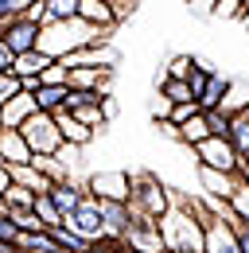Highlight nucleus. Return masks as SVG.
<instances>
[{"label": "nucleus", "mask_w": 249, "mask_h": 253, "mask_svg": "<svg viewBox=\"0 0 249 253\" xmlns=\"http://www.w3.org/2000/svg\"><path fill=\"white\" fill-rule=\"evenodd\" d=\"M105 39H109V28H90L86 20H51L39 28V51L51 59H66V55L105 43Z\"/></svg>", "instance_id": "1"}, {"label": "nucleus", "mask_w": 249, "mask_h": 253, "mask_svg": "<svg viewBox=\"0 0 249 253\" xmlns=\"http://www.w3.org/2000/svg\"><path fill=\"white\" fill-rule=\"evenodd\" d=\"M171 203H175L171 191L164 187L156 175H132V203H128V207H132L136 218H156L160 222L171 211Z\"/></svg>", "instance_id": "2"}, {"label": "nucleus", "mask_w": 249, "mask_h": 253, "mask_svg": "<svg viewBox=\"0 0 249 253\" xmlns=\"http://www.w3.org/2000/svg\"><path fill=\"white\" fill-rule=\"evenodd\" d=\"M24 140H28V148L35 152V156H55L62 148V132H59V121H55V113H35V117H28L24 121Z\"/></svg>", "instance_id": "3"}, {"label": "nucleus", "mask_w": 249, "mask_h": 253, "mask_svg": "<svg viewBox=\"0 0 249 253\" xmlns=\"http://www.w3.org/2000/svg\"><path fill=\"white\" fill-rule=\"evenodd\" d=\"M66 230H74V234H78V238H86L90 246L105 242L109 234H105V218H101V199H97V195H86V199H82V207L66 218Z\"/></svg>", "instance_id": "4"}, {"label": "nucleus", "mask_w": 249, "mask_h": 253, "mask_svg": "<svg viewBox=\"0 0 249 253\" xmlns=\"http://www.w3.org/2000/svg\"><path fill=\"white\" fill-rule=\"evenodd\" d=\"M195 160L203 164V168H214V171H234L238 175V168H242V156H238V148L226 140V136H210V140H203L199 148H191Z\"/></svg>", "instance_id": "5"}, {"label": "nucleus", "mask_w": 249, "mask_h": 253, "mask_svg": "<svg viewBox=\"0 0 249 253\" xmlns=\"http://www.w3.org/2000/svg\"><path fill=\"white\" fill-rule=\"evenodd\" d=\"M86 191L109 203H132V175L124 171H93L86 179Z\"/></svg>", "instance_id": "6"}, {"label": "nucleus", "mask_w": 249, "mask_h": 253, "mask_svg": "<svg viewBox=\"0 0 249 253\" xmlns=\"http://www.w3.org/2000/svg\"><path fill=\"white\" fill-rule=\"evenodd\" d=\"M121 246L128 253H167L164 234H160V222H156V218H136V222H132V230L121 238Z\"/></svg>", "instance_id": "7"}, {"label": "nucleus", "mask_w": 249, "mask_h": 253, "mask_svg": "<svg viewBox=\"0 0 249 253\" xmlns=\"http://www.w3.org/2000/svg\"><path fill=\"white\" fill-rule=\"evenodd\" d=\"M0 39L12 47V55H28V51H39V24H31L24 16H8L4 20V32Z\"/></svg>", "instance_id": "8"}, {"label": "nucleus", "mask_w": 249, "mask_h": 253, "mask_svg": "<svg viewBox=\"0 0 249 253\" xmlns=\"http://www.w3.org/2000/svg\"><path fill=\"white\" fill-rule=\"evenodd\" d=\"M203 253H242V242H238V222H226L210 214L207 218V246Z\"/></svg>", "instance_id": "9"}, {"label": "nucleus", "mask_w": 249, "mask_h": 253, "mask_svg": "<svg viewBox=\"0 0 249 253\" xmlns=\"http://www.w3.org/2000/svg\"><path fill=\"white\" fill-rule=\"evenodd\" d=\"M109 78H113V70H105V66H78V70H70V90H82V94H109Z\"/></svg>", "instance_id": "10"}, {"label": "nucleus", "mask_w": 249, "mask_h": 253, "mask_svg": "<svg viewBox=\"0 0 249 253\" xmlns=\"http://www.w3.org/2000/svg\"><path fill=\"white\" fill-rule=\"evenodd\" d=\"M101 218H105V234H109L113 242H121L124 234L132 230L136 214H132L128 203H109V199H101Z\"/></svg>", "instance_id": "11"}, {"label": "nucleus", "mask_w": 249, "mask_h": 253, "mask_svg": "<svg viewBox=\"0 0 249 253\" xmlns=\"http://www.w3.org/2000/svg\"><path fill=\"white\" fill-rule=\"evenodd\" d=\"M199 187H203V195L207 199H230L234 195V187H238V175L234 171H214V168H203L199 164Z\"/></svg>", "instance_id": "12"}, {"label": "nucleus", "mask_w": 249, "mask_h": 253, "mask_svg": "<svg viewBox=\"0 0 249 253\" xmlns=\"http://www.w3.org/2000/svg\"><path fill=\"white\" fill-rule=\"evenodd\" d=\"M39 113V101H35V94H16L4 109H0V121H4V128H24V121L28 117H35Z\"/></svg>", "instance_id": "13"}, {"label": "nucleus", "mask_w": 249, "mask_h": 253, "mask_svg": "<svg viewBox=\"0 0 249 253\" xmlns=\"http://www.w3.org/2000/svg\"><path fill=\"white\" fill-rule=\"evenodd\" d=\"M55 121H59L62 144H78V148H86V144H90L93 136H97V132H93L90 125H82V121H78V117H74V113H70L66 105H62L59 113H55Z\"/></svg>", "instance_id": "14"}, {"label": "nucleus", "mask_w": 249, "mask_h": 253, "mask_svg": "<svg viewBox=\"0 0 249 253\" xmlns=\"http://www.w3.org/2000/svg\"><path fill=\"white\" fill-rule=\"evenodd\" d=\"M0 156H4V164L12 168V164H31V152L28 140H24V132L20 128H0Z\"/></svg>", "instance_id": "15"}, {"label": "nucleus", "mask_w": 249, "mask_h": 253, "mask_svg": "<svg viewBox=\"0 0 249 253\" xmlns=\"http://www.w3.org/2000/svg\"><path fill=\"white\" fill-rule=\"evenodd\" d=\"M86 195H90V191L82 187V183H74V179H70V183H55V187H51V203L59 207L62 222H66L74 211H78V207H82V199H86Z\"/></svg>", "instance_id": "16"}, {"label": "nucleus", "mask_w": 249, "mask_h": 253, "mask_svg": "<svg viewBox=\"0 0 249 253\" xmlns=\"http://www.w3.org/2000/svg\"><path fill=\"white\" fill-rule=\"evenodd\" d=\"M12 183L35 191V195H51V187H55V183L35 168V164H12Z\"/></svg>", "instance_id": "17"}, {"label": "nucleus", "mask_w": 249, "mask_h": 253, "mask_svg": "<svg viewBox=\"0 0 249 253\" xmlns=\"http://www.w3.org/2000/svg\"><path fill=\"white\" fill-rule=\"evenodd\" d=\"M78 20H86L90 28H109V32L117 28L109 0H82V4H78Z\"/></svg>", "instance_id": "18"}, {"label": "nucleus", "mask_w": 249, "mask_h": 253, "mask_svg": "<svg viewBox=\"0 0 249 253\" xmlns=\"http://www.w3.org/2000/svg\"><path fill=\"white\" fill-rule=\"evenodd\" d=\"M51 63H55L51 55H43V51H28V55H16L12 74H16V78H39V74H43Z\"/></svg>", "instance_id": "19"}, {"label": "nucleus", "mask_w": 249, "mask_h": 253, "mask_svg": "<svg viewBox=\"0 0 249 253\" xmlns=\"http://www.w3.org/2000/svg\"><path fill=\"white\" fill-rule=\"evenodd\" d=\"M230 82H234V78H226L222 70H214V74H210V82H207V90L199 94V109H203V113H207V109H218V105H222V97L230 94Z\"/></svg>", "instance_id": "20"}, {"label": "nucleus", "mask_w": 249, "mask_h": 253, "mask_svg": "<svg viewBox=\"0 0 249 253\" xmlns=\"http://www.w3.org/2000/svg\"><path fill=\"white\" fill-rule=\"evenodd\" d=\"M179 140L187 148H199L203 140H210V125H207V113H195L187 125H179Z\"/></svg>", "instance_id": "21"}, {"label": "nucleus", "mask_w": 249, "mask_h": 253, "mask_svg": "<svg viewBox=\"0 0 249 253\" xmlns=\"http://www.w3.org/2000/svg\"><path fill=\"white\" fill-rule=\"evenodd\" d=\"M66 97H70V86H39L35 101H39L43 113H59L62 105H66Z\"/></svg>", "instance_id": "22"}, {"label": "nucleus", "mask_w": 249, "mask_h": 253, "mask_svg": "<svg viewBox=\"0 0 249 253\" xmlns=\"http://www.w3.org/2000/svg\"><path fill=\"white\" fill-rule=\"evenodd\" d=\"M230 144L238 148L242 160H249V117L246 113H234L230 117Z\"/></svg>", "instance_id": "23"}, {"label": "nucleus", "mask_w": 249, "mask_h": 253, "mask_svg": "<svg viewBox=\"0 0 249 253\" xmlns=\"http://www.w3.org/2000/svg\"><path fill=\"white\" fill-rule=\"evenodd\" d=\"M105 97H109V94H105ZM70 113H74L82 125H90L93 132H101L105 121H109V117H105V109H101V101H86V105H78V109H70Z\"/></svg>", "instance_id": "24"}, {"label": "nucleus", "mask_w": 249, "mask_h": 253, "mask_svg": "<svg viewBox=\"0 0 249 253\" xmlns=\"http://www.w3.org/2000/svg\"><path fill=\"white\" fill-rule=\"evenodd\" d=\"M218 109H222V113H230V117H234V113H246V109H249V86L230 82V94L222 97V105H218Z\"/></svg>", "instance_id": "25"}, {"label": "nucleus", "mask_w": 249, "mask_h": 253, "mask_svg": "<svg viewBox=\"0 0 249 253\" xmlns=\"http://www.w3.org/2000/svg\"><path fill=\"white\" fill-rule=\"evenodd\" d=\"M160 94L167 97V101H175V105L195 101V94H191V86H187L183 78H164V74H160Z\"/></svg>", "instance_id": "26"}, {"label": "nucleus", "mask_w": 249, "mask_h": 253, "mask_svg": "<svg viewBox=\"0 0 249 253\" xmlns=\"http://www.w3.org/2000/svg\"><path fill=\"white\" fill-rule=\"evenodd\" d=\"M226 203H230V214L238 222H249V183L242 175H238V187H234V195H230Z\"/></svg>", "instance_id": "27"}, {"label": "nucleus", "mask_w": 249, "mask_h": 253, "mask_svg": "<svg viewBox=\"0 0 249 253\" xmlns=\"http://www.w3.org/2000/svg\"><path fill=\"white\" fill-rule=\"evenodd\" d=\"M35 214H39V222H43L47 230H59V226H66V222H62V214H59V207L51 203V195H39V199H35Z\"/></svg>", "instance_id": "28"}, {"label": "nucleus", "mask_w": 249, "mask_h": 253, "mask_svg": "<svg viewBox=\"0 0 249 253\" xmlns=\"http://www.w3.org/2000/svg\"><path fill=\"white\" fill-rule=\"evenodd\" d=\"M51 234H55V242L62 246V253H90V250H93L86 238H78V234H74V230H66V226L51 230Z\"/></svg>", "instance_id": "29"}, {"label": "nucleus", "mask_w": 249, "mask_h": 253, "mask_svg": "<svg viewBox=\"0 0 249 253\" xmlns=\"http://www.w3.org/2000/svg\"><path fill=\"white\" fill-rule=\"evenodd\" d=\"M35 191H28V187H20V183H12V187L4 191V203L8 207H20V211H35Z\"/></svg>", "instance_id": "30"}, {"label": "nucleus", "mask_w": 249, "mask_h": 253, "mask_svg": "<svg viewBox=\"0 0 249 253\" xmlns=\"http://www.w3.org/2000/svg\"><path fill=\"white\" fill-rule=\"evenodd\" d=\"M16 94H24V78H16L12 70H4V74H0V109H4Z\"/></svg>", "instance_id": "31"}, {"label": "nucleus", "mask_w": 249, "mask_h": 253, "mask_svg": "<svg viewBox=\"0 0 249 253\" xmlns=\"http://www.w3.org/2000/svg\"><path fill=\"white\" fill-rule=\"evenodd\" d=\"M78 4L82 0H47V12H51V20H78Z\"/></svg>", "instance_id": "32"}, {"label": "nucleus", "mask_w": 249, "mask_h": 253, "mask_svg": "<svg viewBox=\"0 0 249 253\" xmlns=\"http://www.w3.org/2000/svg\"><path fill=\"white\" fill-rule=\"evenodd\" d=\"M39 78H43V86H70V66L55 59V63L47 66V70H43Z\"/></svg>", "instance_id": "33"}, {"label": "nucleus", "mask_w": 249, "mask_h": 253, "mask_svg": "<svg viewBox=\"0 0 249 253\" xmlns=\"http://www.w3.org/2000/svg\"><path fill=\"white\" fill-rule=\"evenodd\" d=\"M20 16L43 28V24L51 20V12H47V0H24V8H20Z\"/></svg>", "instance_id": "34"}, {"label": "nucleus", "mask_w": 249, "mask_h": 253, "mask_svg": "<svg viewBox=\"0 0 249 253\" xmlns=\"http://www.w3.org/2000/svg\"><path fill=\"white\" fill-rule=\"evenodd\" d=\"M191 70H195V59L191 55H175L171 63H167V70H164V78H191Z\"/></svg>", "instance_id": "35"}, {"label": "nucleus", "mask_w": 249, "mask_h": 253, "mask_svg": "<svg viewBox=\"0 0 249 253\" xmlns=\"http://www.w3.org/2000/svg\"><path fill=\"white\" fill-rule=\"evenodd\" d=\"M207 125H210V136H226V140H230V113L207 109Z\"/></svg>", "instance_id": "36"}, {"label": "nucleus", "mask_w": 249, "mask_h": 253, "mask_svg": "<svg viewBox=\"0 0 249 253\" xmlns=\"http://www.w3.org/2000/svg\"><path fill=\"white\" fill-rule=\"evenodd\" d=\"M249 8V0H218V12L214 16H222V20H242Z\"/></svg>", "instance_id": "37"}, {"label": "nucleus", "mask_w": 249, "mask_h": 253, "mask_svg": "<svg viewBox=\"0 0 249 253\" xmlns=\"http://www.w3.org/2000/svg\"><path fill=\"white\" fill-rule=\"evenodd\" d=\"M78 156H82V148H78V144H62L59 152H55V160H59L66 171H74V168H78Z\"/></svg>", "instance_id": "38"}, {"label": "nucleus", "mask_w": 249, "mask_h": 253, "mask_svg": "<svg viewBox=\"0 0 249 253\" xmlns=\"http://www.w3.org/2000/svg\"><path fill=\"white\" fill-rule=\"evenodd\" d=\"M20 234H24V230H20L16 222L8 218L4 211H0V242H12V246H16V242H20Z\"/></svg>", "instance_id": "39"}, {"label": "nucleus", "mask_w": 249, "mask_h": 253, "mask_svg": "<svg viewBox=\"0 0 249 253\" xmlns=\"http://www.w3.org/2000/svg\"><path fill=\"white\" fill-rule=\"evenodd\" d=\"M195 113H203V109H199V101H183V105H175V109H171V121H175V125H187Z\"/></svg>", "instance_id": "40"}, {"label": "nucleus", "mask_w": 249, "mask_h": 253, "mask_svg": "<svg viewBox=\"0 0 249 253\" xmlns=\"http://www.w3.org/2000/svg\"><path fill=\"white\" fill-rule=\"evenodd\" d=\"M136 4H140V0H109V8H113V20H117V24H124V20L136 12Z\"/></svg>", "instance_id": "41"}, {"label": "nucleus", "mask_w": 249, "mask_h": 253, "mask_svg": "<svg viewBox=\"0 0 249 253\" xmlns=\"http://www.w3.org/2000/svg\"><path fill=\"white\" fill-rule=\"evenodd\" d=\"M171 109H175V101H167V97L160 94L152 101V117H156V125H160V121H171Z\"/></svg>", "instance_id": "42"}, {"label": "nucleus", "mask_w": 249, "mask_h": 253, "mask_svg": "<svg viewBox=\"0 0 249 253\" xmlns=\"http://www.w3.org/2000/svg\"><path fill=\"white\" fill-rule=\"evenodd\" d=\"M187 4H191L195 16H214L218 12V0H187Z\"/></svg>", "instance_id": "43"}, {"label": "nucleus", "mask_w": 249, "mask_h": 253, "mask_svg": "<svg viewBox=\"0 0 249 253\" xmlns=\"http://www.w3.org/2000/svg\"><path fill=\"white\" fill-rule=\"evenodd\" d=\"M12 63H16V55H12V47L0 39V74H4V70H12Z\"/></svg>", "instance_id": "44"}, {"label": "nucleus", "mask_w": 249, "mask_h": 253, "mask_svg": "<svg viewBox=\"0 0 249 253\" xmlns=\"http://www.w3.org/2000/svg\"><path fill=\"white\" fill-rule=\"evenodd\" d=\"M24 0H0V16H20Z\"/></svg>", "instance_id": "45"}, {"label": "nucleus", "mask_w": 249, "mask_h": 253, "mask_svg": "<svg viewBox=\"0 0 249 253\" xmlns=\"http://www.w3.org/2000/svg\"><path fill=\"white\" fill-rule=\"evenodd\" d=\"M90 253H124V250L117 246V242H113V238H105V242H97V246H93Z\"/></svg>", "instance_id": "46"}, {"label": "nucleus", "mask_w": 249, "mask_h": 253, "mask_svg": "<svg viewBox=\"0 0 249 253\" xmlns=\"http://www.w3.org/2000/svg\"><path fill=\"white\" fill-rule=\"evenodd\" d=\"M238 242H242V253H249V222H238Z\"/></svg>", "instance_id": "47"}, {"label": "nucleus", "mask_w": 249, "mask_h": 253, "mask_svg": "<svg viewBox=\"0 0 249 253\" xmlns=\"http://www.w3.org/2000/svg\"><path fill=\"white\" fill-rule=\"evenodd\" d=\"M8 187H12V168H8V164H0V195H4Z\"/></svg>", "instance_id": "48"}, {"label": "nucleus", "mask_w": 249, "mask_h": 253, "mask_svg": "<svg viewBox=\"0 0 249 253\" xmlns=\"http://www.w3.org/2000/svg\"><path fill=\"white\" fill-rule=\"evenodd\" d=\"M160 132L171 136V140H179V125H175V121H160Z\"/></svg>", "instance_id": "49"}, {"label": "nucleus", "mask_w": 249, "mask_h": 253, "mask_svg": "<svg viewBox=\"0 0 249 253\" xmlns=\"http://www.w3.org/2000/svg\"><path fill=\"white\" fill-rule=\"evenodd\" d=\"M101 109H105V117H113V113H117V101H113V97H101Z\"/></svg>", "instance_id": "50"}, {"label": "nucleus", "mask_w": 249, "mask_h": 253, "mask_svg": "<svg viewBox=\"0 0 249 253\" xmlns=\"http://www.w3.org/2000/svg\"><path fill=\"white\" fill-rule=\"evenodd\" d=\"M242 24H246V28H249V8H246V16H242Z\"/></svg>", "instance_id": "51"}, {"label": "nucleus", "mask_w": 249, "mask_h": 253, "mask_svg": "<svg viewBox=\"0 0 249 253\" xmlns=\"http://www.w3.org/2000/svg\"><path fill=\"white\" fill-rule=\"evenodd\" d=\"M0 211H4V195H0Z\"/></svg>", "instance_id": "52"}, {"label": "nucleus", "mask_w": 249, "mask_h": 253, "mask_svg": "<svg viewBox=\"0 0 249 253\" xmlns=\"http://www.w3.org/2000/svg\"><path fill=\"white\" fill-rule=\"evenodd\" d=\"M0 164H4V156H0Z\"/></svg>", "instance_id": "53"}, {"label": "nucleus", "mask_w": 249, "mask_h": 253, "mask_svg": "<svg viewBox=\"0 0 249 253\" xmlns=\"http://www.w3.org/2000/svg\"><path fill=\"white\" fill-rule=\"evenodd\" d=\"M0 128H4V121H0Z\"/></svg>", "instance_id": "54"}, {"label": "nucleus", "mask_w": 249, "mask_h": 253, "mask_svg": "<svg viewBox=\"0 0 249 253\" xmlns=\"http://www.w3.org/2000/svg\"><path fill=\"white\" fill-rule=\"evenodd\" d=\"M246 117H249V109H246Z\"/></svg>", "instance_id": "55"}]
</instances>
